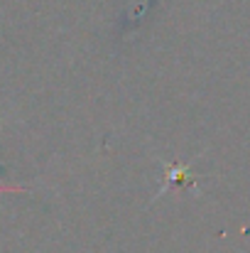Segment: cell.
Masks as SVG:
<instances>
[{
	"label": "cell",
	"instance_id": "1",
	"mask_svg": "<svg viewBox=\"0 0 250 253\" xmlns=\"http://www.w3.org/2000/svg\"><path fill=\"white\" fill-rule=\"evenodd\" d=\"M0 192H5V194H17V192H25V187H12V184H0Z\"/></svg>",
	"mask_w": 250,
	"mask_h": 253
}]
</instances>
